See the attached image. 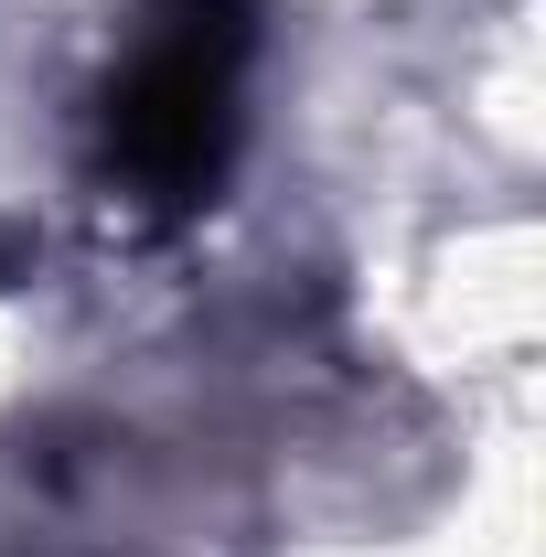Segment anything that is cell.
<instances>
[{"label":"cell","mask_w":546,"mask_h":557,"mask_svg":"<svg viewBox=\"0 0 546 557\" xmlns=\"http://www.w3.org/2000/svg\"><path fill=\"white\" fill-rule=\"evenodd\" d=\"M247 0H161L139 54L108 86V172L150 205H194L225 150H236V97H247Z\"/></svg>","instance_id":"1"}]
</instances>
